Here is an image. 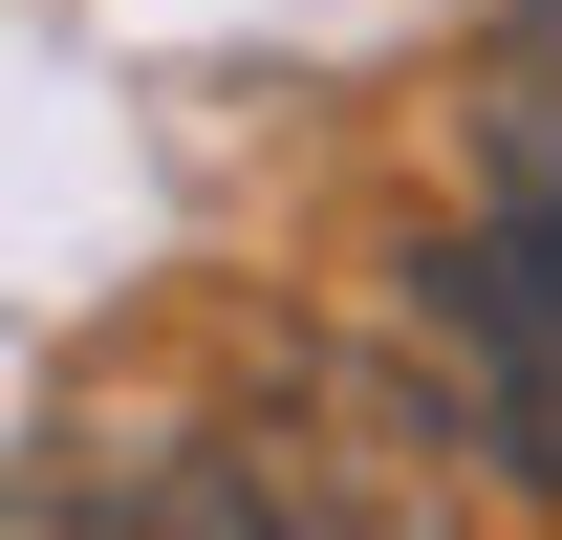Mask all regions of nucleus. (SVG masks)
<instances>
[{
    "label": "nucleus",
    "mask_w": 562,
    "mask_h": 540,
    "mask_svg": "<svg viewBox=\"0 0 562 540\" xmlns=\"http://www.w3.org/2000/svg\"><path fill=\"white\" fill-rule=\"evenodd\" d=\"M432 390L519 497H562V0H497L454 87V216L412 238Z\"/></svg>",
    "instance_id": "1"
},
{
    "label": "nucleus",
    "mask_w": 562,
    "mask_h": 540,
    "mask_svg": "<svg viewBox=\"0 0 562 540\" xmlns=\"http://www.w3.org/2000/svg\"><path fill=\"white\" fill-rule=\"evenodd\" d=\"M87 540H303V519H281V475H260V454H216V432H151V454L109 475V519H87Z\"/></svg>",
    "instance_id": "2"
}]
</instances>
